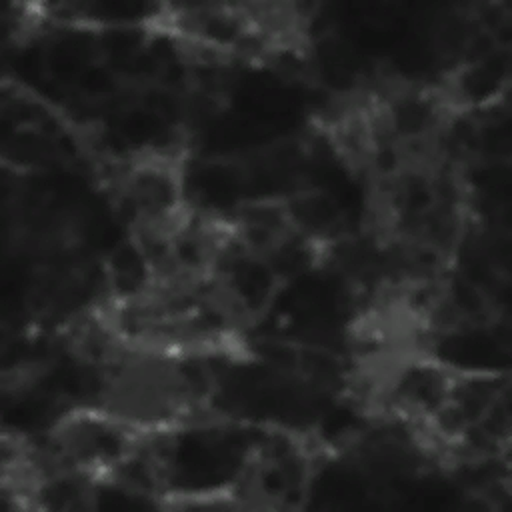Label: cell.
Here are the masks:
<instances>
[{"label": "cell", "mask_w": 512, "mask_h": 512, "mask_svg": "<svg viewBox=\"0 0 512 512\" xmlns=\"http://www.w3.org/2000/svg\"><path fill=\"white\" fill-rule=\"evenodd\" d=\"M98 368L96 404L158 436H174L208 416L210 384L198 360L116 352Z\"/></svg>", "instance_id": "7a4b0ae2"}, {"label": "cell", "mask_w": 512, "mask_h": 512, "mask_svg": "<svg viewBox=\"0 0 512 512\" xmlns=\"http://www.w3.org/2000/svg\"><path fill=\"white\" fill-rule=\"evenodd\" d=\"M206 62H266L306 46L308 18L294 4H164L144 20Z\"/></svg>", "instance_id": "6da1fadb"}]
</instances>
